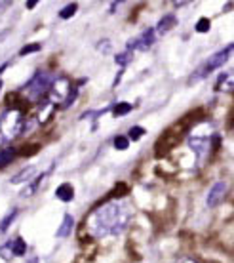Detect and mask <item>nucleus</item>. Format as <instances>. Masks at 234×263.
<instances>
[{
	"label": "nucleus",
	"mask_w": 234,
	"mask_h": 263,
	"mask_svg": "<svg viewBox=\"0 0 234 263\" xmlns=\"http://www.w3.org/2000/svg\"><path fill=\"white\" fill-rule=\"evenodd\" d=\"M131 219V206L126 200H109L98 206L88 216V231L91 237H118L126 231Z\"/></svg>",
	"instance_id": "obj_1"
},
{
	"label": "nucleus",
	"mask_w": 234,
	"mask_h": 263,
	"mask_svg": "<svg viewBox=\"0 0 234 263\" xmlns=\"http://www.w3.org/2000/svg\"><path fill=\"white\" fill-rule=\"evenodd\" d=\"M25 130V115L21 109H6L0 115V145L12 143Z\"/></svg>",
	"instance_id": "obj_2"
},
{
	"label": "nucleus",
	"mask_w": 234,
	"mask_h": 263,
	"mask_svg": "<svg viewBox=\"0 0 234 263\" xmlns=\"http://www.w3.org/2000/svg\"><path fill=\"white\" fill-rule=\"evenodd\" d=\"M232 52H234V42H232V44H228V46H225L223 50H219V52H215L208 61H204V63H202V65L198 67V69H196L194 74L190 77L189 82L192 84V82H196V80L206 79L208 74H211L213 71H217L219 67H223L228 60H230Z\"/></svg>",
	"instance_id": "obj_3"
},
{
	"label": "nucleus",
	"mask_w": 234,
	"mask_h": 263,
	"mask_svg": "<svg viewBox=\"0 0 234 263\" xmlns=\"http://www.w3.org/2000/svg\"><path fill=\"white\" fill-rule=\"evenodd\" d=\"M53 74L48 71H36L34 72V77L29 82H27L23 88H21V92H27V99H31V101H36L44 96L46 92H50V88L53 84Z\"/></svg>",
	"instance_id": "obj_4"
},
{
	"label": "nucleus",
	"mask_w": 234,
	"mask_h": 263,
	"mask_svg": "<svg viewBox=\"0 0 234 263\" xmlns=\"http://www.w3.org/2000/svg\"><path fill=\"white\" fill-rule=\"evenodd\" d=\"M189 145L198 160H206L213 149V139H211V134H194V136H190Z\"/></svg>",
	"instance_id": "obj_5"
},
{
	"label": "nucleus",
	"mask_w": 234,
	"mask_h": 263,
	"mask_svg": "<svg viewBox=\"0 0 234 263\" xmlns=\"http://www.w3.org/2000/svg\"><path fill=\"white\" fill-rule=\"evenodd\" d=\"M72 92V86L69 84V80L67 79H55L53 80L52 88H50V101H52L53 105L55 103H59V105L63 107L67 103V99H69V96H71Z\"/></svg>",
	"instance_id": "obj_6"
},
{
	"label": "nucleus",
	"mask_w": 234,
	"mask_h": 263,
	"mask_svg": "<svg viewBox=\"0 0 234 263\" xmlns=\"http://www.w3.org/2000/svg\"><path fill=\"white\" fill-rule=\"evenodd\" d=\"M156 36H158L156 31L150 27L145 33H141L139 36H135L133 40L128 42V50H130V52H147V50L152 48V44L156 42Z\"/></svg>",
	"instance_id": "obj_7"
},
{
	"label": "nucleus",
	"mask_w": 234,
	"mask_h": 263,
	"mask_svg": "<svg viewBox=\"0 0 234 263\" xmlns=\"http://www.w3.org/2000/svg\"><path fill=\"white\" fill-rule=\"evenodd\" d=\"M228 193V183L225 179H219V181H215L211 187H209L208 191V197H206V204H208L209 208H215V206H219V204L225 200Z\"/></svg>",
	"instance_id": "obj_8"
},
{
	"label": "nucleus",
	"mask_w": 234,
	"mask_h": 263,
	"mask_svg": "<svg viewBox=\"0 0 234 263\" xmlns=\"http://www.w3.org/2000/svg\"><path fill=\"white\" fill-rule=\"evenodd\" d=\"M215 90H217V92H232L234 90V69L225 71L223 74H219L217 84H215Z\"/></svg>",
	"instance_id": "obj_9"
},
{
	"label": "nucleus",
	"mask_w": 234,
	"mask_h": 263,
	"mask_svg": "<svg viewBox=\"0 0 234 263\" xmlns=\"http://www.w3.org/2000/svg\"><path fill=\"white\" fill-rule=\"evenodd\" d=\"M176 25H177V17L173 15V13H168V15H164L162 20L156 23L154 31H156V34H158V36H164V34L169 33V31H171Z\"/></svg>",
	"instance_id": "obj_10"
},
{
	"label": "nucleus",
	"mask_w": 234,
	"mask_h": 263,
	"mask_svg": "<svg viewBox=\"0 0 234 263\" xmlns=\"http://www.w3.org/2000/svg\"><path fill=\"white\" fill-rule=\"evenodd\" d=\"M72 227H74V217H72L71 214H65L63 221H61V225H59L57 233H55V237H57V238H67L69 235H71Z\"/></svg>",
	"instance_id": "obj_11"
},
{
	"label": "nucleus",
	"mask_w": 234,
	"mask_h": 263,
	"mask_svg": "<svg viewBox=\"0 0 234 263\" xmlns=\"http://www.w3.org/2000/svg\"><path fill=\"white\" fill-rule=\"evenodd\" d=\"M48 176H50V172H44V174H38L36 178H33V181L27 185V189H25V193H23V197H31V195H34V193L40 189V185H42L46 179H48Z\"/></svg>",
	"instance_id": "obj_12"
},
{
	"label": "nucleus",
	"mask_w": 234,
	"mask_h": 263,
	"mask_svg": "<svg viewBox=\"0 0 234 263\" xmlns=\"http://www.w3.org/2000/svg\"><path fill=\"white\" fill-rule=\"evenodd\" d=\"M55 197H57L61 202H71L72 198H74V189H72V185L61 183L57 187V191H55Z\"/></svg>",
	"instance_id": "obj_13"
},
{
	"label": "nucleus",
	"mask_w": 234,
	"mask_h": 263,
	"mask_svg": "<svg viewBox=\"0 0 234 263\" xmlns=\"http://www.w3.org/2000/svg\"><path fill=\"white\" fill-rule=\"evenodd\" d=\"M131 109H133V105H131V103H128V101H120V103H114V105L111 107V112H112V117L120 119V117L130 115Z\"/></svg>",
	"instance_id": "obj_14"
},
{
	"label": "nucleus",
	"mask_w": 234,
	"mask_h": 263,
	"mask_svg": "<svg viewBox=\"0 0 234 263\" xmlns=\"http://www.w3.org/2000/svg\"><path fill=\"white\" fill-rule=\"evenodd\" d=\"M52 112H53V103L48 99L44 105H42V109L38 111V122L40 124H46V122L50 120V117H52Z\"/></svg>",
	"instance_id": "obj_15"
},
{
	"label": "nucleus",
	"mask_w": 234,
	"mask_h": 263,
	"mask_svg": "<svg viewBox=\"0 0 234 263\" xmlns=\"http://www.w3.org/2000/svg\"><path fill=\"white\" fill-rule=\"evenodd\" d=\"M33 174H34V166H27L23 170L12 178V183H23V181H29V179H33Z\"/></svg>",
	"instance_id": "obj_16"
},
{
	"label": "nucleus",
	"mask_w": 234,
	"mask_h": 263,
	"mask_svg": "<svg viewBox=\"0 0 234 263\" xmlns=\"http://www.w3.org/2000/svg\"><path fill=\"white\" fill-rule=\"evenodd\" d=\"M12 248H13V256L21 257V256H25L27 244H25V240H23L21 237H15V238L12 240Z\"/></svg>",
	"instance_id": "obj_17"
},
{
	"label": "nucleus",
	"mask_w": 234,
	"mask_h": 263,
	"mask_svg": "<svg viewBox=\"0 0 234 263\" xmlns=\"http://www.w3.org/2000/svg\"><path fill=\"white\" fill-rule=\"evenodd\" d=\"M15 217H17V208H13V210L8 212L6 216H4V219L0 221V233H6L8 227L13 223V219H15Z\"/></svg>",
	"instance_id": "obj_18"
},
{
	"label": "nucleus",
	"mask_w": 234,
	"mask_h": 263,
	"mask_svg": "<svg viewBox=\"0 0 234 263\" xmlns=\"http://www.w3.org/2000/svg\"><path fill=\"white\" fill-rule=\"evenodd\" d=\"M13 157H15V151H13L12 147L2 149V151H0V168H4V166L10 164V162L13 160Z\"/></svg>",
	"instance_id": "obj_19"
},
{
	"label": "nucleus",
	"mask_w": 234,
	"mask_h": 263,
	"mask_svg": "<svg viewBox=\"0 0 234 263\" xmlns=\"http://www.w3.org/2000/svg\"><path fill=\"white\" fill-rule=\"evenodd\" d=\"M133 60V52H130V50H126L124 53H116V58H114V61H116V65H120L124 69V67L128 65L130 61Z\"/></svg>",
	"instance_id": "obj_20"
},
{
	"label": "nucleus",
	"mask_w": 234,
	"mask_h": 263,
	"mask_svg": "<svg viewBox=\"0 0 234 263\" xmlns=\"http://www.w3.org/2000/svg\"><path fill=\"white\" fill-rule=\"evenodd\" d=\"M112 143H114V149H116V151H128V147H130V138H128V136H116Z\"/></svg>",
	"instance_id": "obj_21"
},
{
	"label": "nucleus",
	"mask_w": 234,
	"mask_h": 263,
	"mask_svg": "<svg viewBox=\"0 0 234 263\" xmlns=\"http://www.w3.org/2000/svg\"><path fill=\"white\" fill-rule=\"evenodd\" d=\"M209 29H211V21H209L208 17H200V20L196 21V25H194L196 33H208Z\"/></svg>",
	"instance_id": "obj_22"
},
{
	"label": "nucleus",
	"mask_w": 234,
	"mask_h": 263,
	"mask_svg": "<svg viewBox=\"0 0 234 263\" xmlns=\"http://www.w3.org/2000/svg\"><path fill=\"white\" fill-rule=\"evenodd\" d=\"M76 10H78V4H67V6L59 12V17H61V20H71L72 15L76 13Z\"/></svg>",
	"instance_id": "obj_23"
},
{
	"label": "nucleus",
	"mask_w": 234,
	"mask_h": 263,
	"mask_svg": "<svg viewBox=\"0 0 234 263\" xmlns=\"http://www.w3.org/2000/svg\"><path fill=\"white\" fill-rule=\"evenodd\" d=\"M145 134H147V130H145L143 126H131V128H130V136H128V138H130L131 141H139V139L143 138Z\"/></svg>",
	"instance_id": "obj_24"
},
{
	"label": "nucleus",
	"mask_w": 234,
	"mask_h": 263,
	"mask_svg": "<svg viewBox=\"0 0 234 263\" xmlns=\"http://www.w3.org/2000/svg\"><path fill=\"white\" fill-rule=\"evenodd\" d=\"M0 257H2V259H6V261H10L12 257H15L13 256L12 242H6V244H2V246H0Z\"/></svg>",
	"instance_id": "obj_25"
},
{
	"label": "nucleus",
	"mask_w": 234,
	"mask_h": 263,
	"mask_svg": "<svg viewBox=\"0 0 234 263\" xmlns=\"http://www.w3.org/2000/svg\"><path fill=\"white\" fill-rule=\"evenodd\" d=\"M40 44L36 42V44H27V46H23L20 50V55L21 58H25V55H29V53H34V52H40Z\"/></svg>",
	"instance_id": "obj_26"
},
{
	"label": "nucleus",
	"mask_w": 234,
	"mask_h": 263,
	"mask_svg": "<svg viewBox=\"0 0 234 263\" xmlns=\"http://www.w3.org/2000/svg\"><path fill=\"white\" fill-rule=\"evenodd\" d=\"M36 4H38V0H29V2H27V8H29V10H33Z\"/></svg>",
	"instance_id": "obj_27"
},
{
	"label": "nucleus",
	"mask_w": 234,
	"mask_h": 263,
	"mask_svg": "<svg viewBox=\"0 0 234 263\" xmlns=\"http://www.w3.org/2000/svg\"><path fill=\"white\" fill-rule=\"evenodd\" d=\"M177 263H196L194 259H190V257H183V259H179Z\"/></svg>",
	"instance_id": "obj_28"
},
{
	"label": "nucleus",
	"mask_w": 234,
	"mask_h": 263,
	"mask_svg": "<svg viewBox=\"0 0 234 263\" xmlns=\"http://www.w3.org/2000/svg\"><path fill=\"white\" fill-rule=\"evenodd\" d=\"M27 263H40V259H38V257H36V256H33V257H31V259H29V261H27Z\"/></svg>",
	"instance_id": "obj_29"
},
{
	"label": "nucleus",
	"mask_w": 234,
	"mask_h": 263,
	"mask_svg": "<svg viewBox=\"0 0 234 263\" xmlns=\"http://www.w3.org/2000/svg\"><path fill=\"white\" fill-rule=\"evenodd\" d=\"M2 86H4V82H2V79H0V90H2Z\"/></svg>",
	"instance_id": "obj_30"
}]
</instances>
